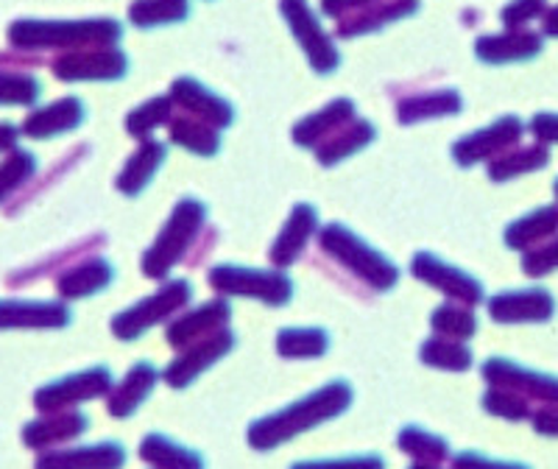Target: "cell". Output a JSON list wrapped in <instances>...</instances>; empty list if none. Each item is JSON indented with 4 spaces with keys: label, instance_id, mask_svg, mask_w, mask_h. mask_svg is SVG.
Masks as SVG:
<instances>
[{
    "label": "cell",
    "instance_id": "cell-17",
    "mask_svg": "<svg viewBox=\"0 0 558 469\" xmlns=\"http://www.w3.org/2000/svg\"><path fill=\"white\" fill-rule=\"evenodd\" d=\"M547 154L545 146H527V148H517V152L506 154L502 159H497L495 168H492V177L495 179H511L517 173H527V171H536V168L547 166Z\"/></svg>",
    "mask_w": 558,
    "mask_h": 469
},
{
    "label": "cell",
    "instance_id": "cell-1",
    "mask_svg": "<svg viewBox=\"0 0 558 469\" xmlns=\"http://www.w3.org/2000/svg\"><path fill=\"white\" fill-rule=\"evenodd\" d=\"M121 39V23L114 20H14L9 45L14 51H82L109 48Z\"/></svg>",
    "mask_w": 558,
    "mask_h": 469
},
{
    "label": "cell",
    "instance_id": "cell-26",
    "mask_svg": "<svg viewBox=\"0 0 558 469\" xmlns=\"http://www.w3.org/2000/svg\"><path fill=\"white\" fill-rule=\"evenodd\" d=\"M533 134L542 140V143H558V115L556 112H542L533 118L531 123Z\"/></svg>",
    "mask_w": 558,
    "mask_h": 469
},
{
    "label": "cell",
    "instance_id": "cell-14",
    "mask_svg": "<svg viewBox=\"0 0 558 469\" xmlns=\"http://www.w3.org/2000/svg\"><path fill=\"white\" fill-rule=\"evenodd\" d=\"M553 313V299L545 291H522L500 299V308L495 304V316L502 318H547Z\"/></svg>",
    "mask_w": 558,
    "mask_h": 469
},
{
    "label": "cell",
    "instance_id": "cell-25",
    "mask_svg": "<svg viewBox=\"0 0 558 469\" xmlns=\"http://www.w3.org/2000/svg\"><path fill=\"white\" fill-rule=\"evenodd\" d=\"M525 268L531 274H545L550 272V268H558V241L553 243V246L542 249V252L531 254L525 261Z\"/></svg>",
    "mask_w": 558,
    "mask_h": 469
},
{
    "label": "cell",
    "instance_id": "cell-30",
    "mask_svg": "<svg viewBox=\"0 0 558 469\" xmlns=\"http://www.w3.org/2000/svg\"><path fill=\"white\" fill-rule=\"evenodd\" d=\"M539 428H545V431H553V433H558V413H547L545 419H539Z\"/></svg>",
    "mask_w": 558,
    "mask_h": 469
},
{
    "label": "cell",
    "instance_id": "cell-9",
    "mask_svg": "<svg viewBox=\"0 0 558 469\" xmlns=\"http://www.w3.org/2000/svg\"><path fill=\"white\" fill-rule=\"evenodd\" d=\"M173 98H177L182 107L191 109L193 115H198L202 121L213 123V127H227V123L232 121V109H229V104H223L221 98L207 93L202 84L191 82V79H182V82L173 84Z\"/></svg>",
    "mask_w": 558,
    "mask_h": 469
},
{
    "label": "cell",
    "instance_id": "cell-31",
    "mask_svg": "<svg viewBox=\"0 0 558 469\" xmlns=\"http://www.w3.org/2000/svg\"><path fill=\"white\" fill-rule=\"evenodd\" d=\"M556 193H558V182H556Z\"/></svg>",
    "mask_w": 558,
    "mask_h": 469
},
{
    "label": "cell",
    "instance_id": "cell-19",
    "mask_svg": "<svg viewBox=\"0 0 558 469\" xmlns=\"http://www.w3.org/2000/svg\"><path fill=\"white\" fill-rule=\"evenodd\" d=\"M37 168V159L32 152H12L3 163H0V202H7V196H12L20 184H26L28 177Z\"/></svg>",
    "mask_w": 558,
    "mask_h": 469
},
{
    "label": "cell",
    "instance_id": "cell-28",
    "mask_svg": "<svg viewBox=\"0 0 558 469\" xmlns=\"http://www.w3.org/2000/svg\"><path fill=\"white\" fill-rule=\"evenodd\" d=\"M368 0H322V7L327 14H343V12H352L357 7H366Z\"/></svg>",
    "mask_w": 558,
    "mask_h": 469
},
{
    "label": "cell",
    "instance_id": "cell-2",
    "mask_svg": "<svg viewBox=\"0 0 558 469\" xmlns=\"http://www.w3.org/2000/svg\"><path fill=\"white\" fill-rule=\"evenodd\" d=\"M126 57L112 48H82L59 53L51 62L59 82H112L126 73Z\"/></svg>",
    "mask_w": 558,
    "mask_h": 469
},
{
    "label": "cell",
    "instance_id": "cell-23",
    "mask_svg": "<svg viewBox=\"0 0 558 469\" xmlns=\"http://www.w3.org/2000/svg\"><path fill=\"white\" fill-rule=\"evenodd\" d=\"M168 109H171V104H168L166 98H154V101H148L146 107H140L137 112L129 115V132L132 134L151 132V129H157L159 123L166 121Z\"/></svg>",
    "mask_w": 558,
    "mask_h": 469
},
{
    "label": "cell",
    "instance_id": "cell-11",
    "mask_svg": "<svg viewBox=\"0 0 558 469\" xmlns=\"http://www.w3.org/2000/svg\"><path fill=\"white\" fill-rule=\"evenodd\" d=\"M114 464H121V450L114 453L109 447H93V450L43 456L37 461V469H109Z\"/></svg>",
    "mask_w": 558,
    "mask_h": 469
},
{
    "label": "cell",
    "instance_id": "cell-12",
    "mask_svg": "<svg viewBox=\"0 0 558 469\" xmlns=\"http://www.w3.org/2000/svg\"><path fill=\"white\" fill-rule=\"evenodd\" d=\"M43 96V84L23 70H0V107H34Z\"/></svg>",
    "mask_w": 558,
    "mask_h": 469
},
{
    "label": "cell",
    "instance_id": "cell-20",
    "mask_svg": "<svg viewBox=\"0 0 558 469\" xmlns=\"http://www.w3.org/2000/svg\"><path fill=\"white\" fill-rule=\"evenodd\" d=\"M171 134L177 143H182V146L193 148V152H216L218 146V134L213 132V129L207 127V123H196V121H177L171 127Z\"/></svg>",
    "mask_w": 558,
    "mask_h": 469
},
{
    "label": "cell",
    "instance_id": "cell-24",
    "mask_svg": "<svg viewBox=\"0 0 558 469\" xmlns=\"http://www.w3.org/2000/svg\"><path fill=\"white\" fill-rule=\"evenodd\" d=\"M545 12L547 0H514V3H508V7L502 9V23H506L508 28H520L525 26V23H531V20L542 17Z\"/></svg>",
    "mask_w": 558,
    "mask_h": 469
},
{
    "label": "cell",
    "instance_id": "cell-5",
    "mask_svg": "<svg viewBox=\"0 0 558 469\" xmlns=\"http://www.w3.org/2000/svg\"><path fill=\"white\" fill-rule=\"evenodd\" d=\"M522 132H525V127H522L520 118L508 115V118H500V121H495L488 129H483V132L463 137L456 148V157L461 163H475V159L492 157V154L502 152V148L514 146L517 140L522 137Z\"/></svg>",
    "mask_w": 558,
    "mask_h": 469
},
{
    "label": "cell",
    "instance_id": "cell-13",
    "mask_svg": "<svg viewBox=\"0 0 558 469\" xmlns=\"http://www.w3.org/2000/svg\"><path fill=\"white\" fill-rule=\"evenodd\" d=\"M416 9V0H388V3H380L375 9H366V12L349 17L341 26L343 37H352V34L368 32V28H377L383 23H391V20L402 17V14H411Z\"/></svg>",
    "mask_w": 558,
    "mask_h": 469
},
{
    "label": "cell",
    "instance_id": "cell-21",
    "mask_svg": "<svg viewBox=\"0 0 558 469\" xmlns=\"http://www.w3.org/2000/svg\"><path fill=\"white\" fill-rule=\"evenodd\" d=\"M556 229H558V209H553V207L536 209V216H531V218H525L522 224H517L514 227L517 238H511V243H514V246H525V243L539 241V238L556 232Z\"/></svg>",
    "mask_w": 558,
    "mask_h": 469
},
{
    "label": "cell",
    "instance_id": "cell-27",
    "mask_svg": "<svg viewBox=\"0 0 558 469\" xmlns=\"http://www.w3.org/2000/svg\"><path fill=\"white\" fill-rule=\"evenodd\" d=\"M20 134H23V129L14 127V123H9V121H0V154L17 152Z\"/></svg>",
    "mask_w": 558,
    "mask_h": 469
},
{
    "label": "cell",
    "instance_id": "cell-8",
    "mask_svg": "<svg viewBox=\"0 0 558 469\" xmlns=\"http://www.w3.org/2000/svg\"><path fill=\"white\" fill-rule=\"evenodd\" d=\"M107 383V374L104 372H87V374H73V377H64V381L53 383V386H45L37 394V408L45 413H53L57 408L70 406V402L87 400L93 394H98V388Z\"/></svg>",
    "mask_w": 558,
    "mask_h": 469
},
{
    "label": "cell",
    "instance_id": "cell-6",
    "mask_svg": "<svg viewBox=\"0 0 558 469\" xmlns=\"http://www.w3.org/2000/svg\"><path fill=\"white\" fill-rule=\"evenodd\" d=\"M475 51L483 62L492 64L525 62V59H533L542 51V37L533 32L511 28V32L506 34H488V37H481L475 45Z\"/></svg>",
    "mask_w": 558,
    "mask_h": 469
},
{
    "label": "cell",
    "instance_id": "cell-22",
    "mask_svg": "<svg viewBox=\"0 0 558 469\" xmlns=\"http://www.w3.org/2000/svg\"><path fill=\"white\" fill-rule=\"evenodd\" d=\"M372 137H375V129L368 127V123H355V127L343 132V137H336L332 143H327V146H324V159L330 163V159L343 157V154L366 146Z\"/></svg>",
    "mask_w": 558,
    "mask_h": 469
},
{
    "label": "cell",
    "instance_id": "cell-7",
    "mask_svg": "<svg viewBox=\"0 0 558 469\" xmlns=\"http://www.w3.org/2000/svg\"><path fill=\"white\" fill-rule=\"evenodd\" d=\"M68 308L57 302H23V299H0V330L17 327H62L68 324Z\"/></svg>",
    "mask_w": 558,
    "mask_h": 469
},
{
    "label": "cell",
    "instance_id": "cell-18",
    "mask_svg": "<svg viewBox=\"0 0 558 469\" xmlns=\"http://www.w3.org/2000/svg\"><path fill=\"white\" fill-rule=\"evenodd\" d=\"M352 112H355V107H352V104L336 101L332 107L324 109L322 115H313V118H307L305 123H299L296 132H293V137H296L299 143H313V140L322 137L324 132H330L332 127L349 121V118H352Z\"/></svg>",
    "mask_w": 558,
    "mask_h": 469
},
{
    "label": "cell",
    "instance_id": "cell-10",
    "mask_svg": "<svg viewBox=\"0 0 558 469\" xmlns=\"http://www.w3.org/2000/svg\"><path fill=\"white\" fill-rule=\"evenodd\" d=\"M84 428H87V419L82 413H48V417L32 422L23 438H26L28 447H48V444L78 436Z\"/></svg>",
    "mask_w": 558,
    "mask_h": 469
},
{
    "label": "cell",
    "instance_id": "cell-3",
    "mask_svg": "<svg viewBox=\"0 0 558 469\" xmlns=\"http://www.w3.org/2000/svg\"><path fill=\"white\" fill-rule=\"evenodd\" d=\"M282 12H286V17L291 20L293 34H296V39L302 43L307 57H311L313 68H316L318 73H330V70L338 64L336 48H332L330 39L324 37L322 28H318L311 7H307L305 0H282Z\"/></svg>",
    "mask_w": 558,
    "mask_h": 469
},
{
    "label": "cell",
    "instance_id": "cell-15",
    "mask_svg": "<svg viewBox=\"0 0 558 469\" xmlns=\"http://www.w3.org/2000/svg\"><path fill=\"white\" fill-rule=\"evenodd\" d=\"M461 109L456 93L445 89V93H433V96H418L411 101L400 104V118L402 121H422V118H441V115H450Z\"/></svg>",
    "mask_w": 558,
    "mask_h": 469
},
{
    "label": "cell",
    "instance_id": "cell-16",
    "mask_svg": "<svg viewBox=\"0 0 558 469\" xmlns=\"http://www.w3.org/2000/svg\"><path fill=\"white\" fill-rule=\"evenodd\" d=\"M184 14H187V0H137L132 7V20L143 28L177 23Z\"/></svg>",
    "mask_w": 558,
    "mask_h": 469
},
{
    "label": "cell",
    "instance_id": "cell-29",
    "mask_svg": "<svg viewBox=\"0 0 558 469\" xmlns=\"http://www.w3.org/2000/svg\"><path fill=\"white\" fill-rule=\"evenodd\" d=\"M542 32H545L547 37H558V7L550 9V12H545V23H542Z\"/></svg>",
    "mask_w": 558,
    "mask_h": 469
},
{
    "label": "cell",
    "instance_id": "cell-4",
    "mask_svg": "<svg viewBox=\"0 0 558 469\" xmlns=\"http://www.w3.org/2000/svg\"><path fill=\"white\" fill-rule=\"evenodd\" d=\"M84 104L78 98H59L48 107H37L26 121H23V134L32 140H51L59 134H68L82 127Z\"/></svg>",
    "mask_w": 558,
    "mask_h": 469
}]
</instances>
